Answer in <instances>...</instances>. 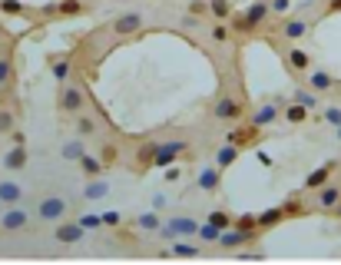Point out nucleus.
Instances as JSON below:
<instances>
[{
  "instance_id": "obj_1",
  "label": "nucleus",
  "mask_w": 341,
  "mask_h": 265,
  "mask_svg": "<svg viewBox=\"0 0 341 265\" xmlns=\"http://www.w3.org/2000/svg\"><path fill=\"white\" fill-rule=\"evenodd\" d=\"M56 110L63 113V116H79V113H87V90L79 86V83H73V80L60 83Z\"/></svg>"
},
{
  "instance_id": "obj_2",
  "label": "nucleus",
  "mask_w": 341,
  "mask_h": 265,
  "mask_svg": "<svg viewBox=\"0 0 341 265\" xmlns=\"http://www.w3.org/2000/svg\"><path fill=\"white\" fill-rule=\"evenodd\" d=\"M269 17H272V4H269V0H255V4H248L245 14L232 17V30L252 33V30H259V27H262Z\"/></svg>"
},
{
  "instance_id": "obj_3",
  "label": "nucleus",
  "mask_w": 341,
  "mask_h": 265,
  "mask_svg": "<svg viewBox=\"0 0 341 265\" xmlns=\"http://www.w3.org/2000/svg\"><path fill=\"white\" fill-rule=\"evenodd\" d=\"M66 216H70V202H66L63 196H43V199H40V206H37L40 222L56 225V222H63Z\"/></svg>"
},
{
  "instance_id": "obj_4",
  "label": "nucleus",
  "mask_w": 341,
  "mask_h": 265,
  "mask_svg": "<svg viewBox=\"0 0 341 265\" xmlns=\"http://www.w3.org/2000/svg\"><path fill=\"white\" fill-rule=\"evenodd\" d=\"M262 126H255V123H242V126H232L225 133V143H235L242 149H259L262 146Z\"/></svg>"
},
{
  "instance_id": "obj_5",
  "label": "nucleus",
  "mask_w": 341,
  "mask_h": 265,
  "mask_svg": "<svg viewBox=\"0 0 341 265\" xmlns=\"http://www.w3.org/2000/svg\"><path fill=\"white\" fill-rule=\"evenodd\" d=\"M212 116L219 123H238L242 116H245V103L238 97H232V93H225V97H219L212 103Z\"/></svg>"
},
{
  "instance_id": "obj_6",
  "label": "nucleus",
  "mask_w": 341,
  "mask_h": 265,
  "mask_svg": "<svg viewBox=\"0 0 341 265\" xmlns=\"http://www.w3.org/2000/svg\"><path fill=\"white\" fill-rule=\"evenodd\" d=\"M143 27H146V17L139 14V10H126V14H119L110 24V30L116 33V37H136Z\"/></svg>"
},
{
  "instance_id": "obj_7",
  "label": "nucleus",
  "mask_w": 341,
  "mask_h": 265,
  "mask_svg": "<svg viewBox=\"0 0 341 265\" xmlns=\"http://www.w3.org/2000/svg\"><path fill=\"white\" fill-rule=\"evenodd\" d=\"M255 239H259V232H248V229H238V225H232V229H225V232H222V239H219V249L238 252V249H245V245H252Z\"/></svg>"
},
{
  "instance_id": "obj_8",
  "label": "nucleus",
  "mask_w": 341,
  "mask_h": 265,
  "mask_svg": "<svg viewBox=\"0 0 341 265\" xmlns=\"http://www.w3.org/2000/svg\"><path fill=\"white\" fill-rule=\"evenodd\" d=\"M282 113H285V110H282L275 100H265V103H259L252 113H248V123L269 129V126H275V123H278V116H282Z\"/></svg>"
},
{
  "instance_id": "obj_9",
  "label": "nucleus",
  "mask_w": 341,
  "mask_h": 265,
  "mask_svg": "<svg viewBox=\"0 0 341 265\" xmlns=\"http://www.w3.org/2000/svg\"><path fill=\"white\" fill-rule=\"evenodd\" d=\"M222 172H225V169H219L215 162L202 166V169H199V176H196V189H199V193H206V196L219 193V189H222Z\"/></svg>"
},
{
  "instance_id": "obj_10",
  "label": "nucleus",
  "mask_w": 341,
  "mask_h": 265,
  "mask_svg": "<svg viewBox=\"0 0 341 265\" xmlns=\"http://www.w3.org/2000/svg\"><path fill=\"white\" fill-rule=\"evenodd\" d=\"M83 235H87V229H83L76 219H63V222H56V229H53V239L60 242V245H76V242H83Z\"/></svg>"
},
{
  "instance_id": "obj_11",
  "label": "nucleus",
  "mask_w": 341,
  "mask_h": 265,
  "mask_svg": "<svg viewBox=\"0 0 341 265\" xmlns=\"http://www.w3.org/2000/svg\"><path fill=\"white\" fill-rule=\"evenodd\" d=\"M27 222H30V212L17 202V206H7L4 209V216H0V229L4 232H20V229H27Z\"/></svg>"
},
{
  "instance_id": "obj_12",
  "label": "nucleus",
  "mask_w": 341,
  "mask_h": 265,
  "mask_svg": "<svg viewBox=\"0 0 341 265\" xmlns=\"http://www.w3.org/2000/svg\"><path fill=\"white\" fill-rule=\"evenodd\" d=\"M183 149H186L183 139H169V143H159V146H156V156H152V166H159V169L173 166V162L179 159V153H183Z\"/></svg>"
},
{
  "instance_id": "obj_13",
  "label": "nucleus",
  "mask_w": 341,
  "mask_h": 265,
  "mask_svg": "<svg viewBox=\"0 0 341 265\" xmlns=\"http://www.w3.org/2000/svg\"><path fill=\"white\" fill-rule=\"evenodd\" d=\"M308 30H311V24L308 20H305V17H288L285 24H282V40H288V43H298V40H305V37H308Z\"/></svg>"
},
{
  "instance_id": "obj_14",
  "label": "nucleus",
  "mask_w": 341,
  "mask_h": 265,
  "mask_svg": "<svg viewBox=\"0 0 341 265\" xmlns=\"http://www.w3.org/2000/svg\"><path fill=\"white\" fill-rule=\"evenodd\" d=\"M285 66L292 73H308L311 70V53L305 47H298V43H292V47L285 50Z\"/></svg>"
},
{
  "instance_id": "obj_15",
  "label": "nucleus",
  "mask_w": 341,
  "mask_h": 265,
  "mask_svg": "<svg viewBox=\"0 0 341 265\" xmlns=\"http://www.w3.org/2000/svg\"><path fill=\"white\" fill-rule=\"evenodd\" d=\"M27 159H30V153H27V143H14L7 153L0 156V166L7 169V172H17V169L27 166Z\"/></svg>"
},
{
  "instance_id": "obj_16",
  "label": "nucleus",
  "mask_w": 341,
  "mask_h": 265,
  "mask_svg": "<svg viewBox=\"0 0 341 265\" xmlns=\"http://www.w3.org/2000/svg\"><path fill=\"white\" fill-rule=\"evenodd\" d=\"M40 14H47V17H79L83 14V0H56V4H47Z\"/></svg>"
},
{
  "instance_id": "obj_17",
  "label": "nucleus",
  "mask_w": 341,
  "mask_h": 265,
  "mask_svg": "<svg viewBox=\"0 0 341 265\" xmlns=\"http://www.w3.org/2000/svg\"><path fill=\"white\" fill-rule=\"evenodd\" d=\"M47 63H50V73H53L56 83H66V80L73 76V60H70L66 53H50Z\"/></svg>"
},
{
  "instance_id": "obj_18",
  "label": "nucleus",
  "mask_w": 341,
  "mask_h": 265,
  "mask_svg": "<svg viewBox=\"0 0 341 265\" xmlns=\"http://www.w3.org/2000/svg\"><path fill=\"white\" fill-rule=\"evenodd\" d=\"M334 169H338V162H334V159H328V162H321L318 169H311L308 179H305V189H321V186H325L328 179H331Z\"/></svg>"
},
{
  "instance_id": "obj_19",
  "label": "nucleus",
  "mask_w": 341,
  "mask_h": 265,
  "mask_svg": "<svg viewBox=\"0 0 341 265\" xmlns=\"http://www.w3.org/2000/svg\"><path fill=\"white\" fill-rule=\"evenodd\" d=\"M305 86H311L321 97V93H328V90L334 86V76L328 70H308V76H305Z\"/></svg>"
},
{
  "instance_id": "obj_20",
  "label": "nucleus",
  "mask_w": 341,
  "mask_h": 265,
  "mask_svg": "<svg viewBox=\"0 0 341 265\" xmlns=\"http://www.w3.org/2000/svg\"><path fill=\"white\" fill-rule=\"evenodd\" d=\"M106 196H110V183H106L103 176L87 179V186H83V199L87 202H100V199H106Z\"/></svg>"
},
{
  "instance_id": "obj_21",
  "label": "nucleus",
  "mask_w": 341,
  "mask_h": 265,
  "mask_svg": "<svg viewBox=\"0 0 341 265\" xmlns=\"http://www.w3.org/2000/svg\"><path fill=\"white\" fill-rule=\"evenodd\" d=\"M87 156V143H83V136H73V139H66L63 146H60V159H66V162H79Z\"/></svg>"
},
{
  "instance_id": "obj_22",
  "label": "nucleus",
  "mask_w": 341,
  "mask_h": 265,
  "mask_svg": "<svg viewBox=\"0 0 341 265\" xmlns=\"http://www.w3.org/2000/svg\"><path fill=\"white\" fill-rule=\"evenodd\" d=\"M238 156H242V146H235V143H222L219 146V149H215V156H212V162L219 169H229L232 162L238 159Z\"/></svg>"
},
{
  "instance_id": "obj_23",
  "label": "nucleus",
  "mask_w": 341,
  "mask_h": 265,
  "mask_svg": "<svg viewBox=\"0 0 341 265\" xmlns=\"http://www.w3.org/2000/svg\"><path fill=\"white\" fill-rule=\"evenodd\" d=\"M20 199H24V186L14 179H4L0 183V206H17Z\"/></svg>"
},
{
  "instance_id": "obj_24",
  "label": "nucleus",
  "mask_w": 341,
  "mask_h": 265,
  "mask_svg": "<svg viewBox=\"0 0 341 265\" xmlns=\"http://www.w3.org/2000/svg\"><path fill=\"white\" fill-rule=\"evenodd\" d=\"M338 202H341V186L325 183L318 189V209H338Z\"/></svg>"
},
{
  "instance_id": "obj_25",
  "label": "nucleus",
  "mask_w": 341,
  "mask_h": 265,
  "mask_svg": "<svg viewBox=\"0 0 341 265\" xmlns=\"http://www.w3.org/2000/svg\"><path fill=\"white\" fill-rule=\"evenodd\" d=\"M17 83V66L10 53H0V90H10Z\"/></svg>"
},
{
  "instance_id": "obj_26",
  "label": "nucleus",
  "mask_w": 341,
  "mask_h": 265,
  "mask_svg": "<svg viewBox=\"0 0 341 265\" xmlns=\"http://www.w3.org/2000/svg\"><path fill=\"white\" fill-rule=\"evenodd\" d=\"M73 126H76V136H96V133H100V120H96V116H90V113H79V116H73Z\"/></svg>"
},
{
  "instance_id": "obj_27",
  "label": "nucleus",
  "mask_w": 341,
  "mask_h": 265,
  "mask_svg": "<svg viewBox=\"0 0 341 265\" xmlns=\"http://www.w3.org/2000/svg\"><path fill=\"white\" fill-rule=\"evenodd\" d=\"M133 225L139 229V232H159V225H162V216H159V209H149L143 212V216H136Z\"/></svg>"
},
{
  "instance_id": "obj_28",
  "label": "nucleus",
  "mask_w": 341,
  "mask_h": 265,
  "mask_svg": "<svg viewBox=\"0 0 341 265\" xmlns=\"http://www.w3.org/2000/svg\"><path fill=\"white\" fill-rule=\"evenodd\" d=\"M76 166H79V172H83V176H87V179H93V176H103V169H106V162L103 159H100V153H96V156H83V159H79L76 162Z\"/></svg>"
},
{
  "instance_id": "obj_29",
  "label": "nucleus",
  "mask_w": 341,
  "mask_h": 265,
  "mask_svg": "<svg viewBox=\"0 0 341 265\" xmlns=\"http://www.w3.org/2000/svg\"><path fill=\"white\" fill-rule=\"evenodd\" d=\"M169 219H173V225L179 229L183 239H196L199 235V225H202L199 219H192V216H169Z\"/></svg>"
},
{
  "instance_id": "obj_30",
  "label": "nucleus",
  "mask_w": 341,
  "mask_h": 265,
  "mask_svg": "<svg viewBox=\"0 0 341 265\" xmlns=\"http://www.w3.org/2000/svg\"><path fill=\"white\" fill-rule=\"evenodd\" d=\"M285 222V209L282 206H272V209H265V212H259V229H275V225H282Z\"/></svg>"
},
{
  "instance_id": "obj_31",
  "label": "nucleus",
  "mask_w": 341,
  "mask_h": 265,
  "mask_svg": "<svg viewBox=\"0 0 341 265\" xmlns=\"http://www.w3.org/2000/svg\"><path fill=\"white\" fill-rule=\"evenodd\" d=\"M308 113H311L308 106H302V103H288L282 116H285V123H292V126H302V123L308 120Z\"/></svg>"
},
{
  "instance_id": "obj_32",
  "label": "nucleus",
  "mask_w": 341,
  "mask_h": 265,
  "mask_svg": "<svg viewBox=\"0 0 341 265\" xmlns=\"http://www.w3.org/2000/svg\"><path fill=\"white\" fill-rule=\"evenodd\" d=\"M292 103H302V106H308V110H318V93L311 86H295Z\"/></svg>"
},
{
  "instance_id": "obj_33",
  "label": "nucleus",
  "mask_w": 341,
  "mask_h": 265,
  "mask_svg": "<svg viewBox=\"0 0 341 265\" xmlns=\"http://www.w3.org/2000/svg\"><path fill=\"white\" fill-rule=\"evenodd\" d=\"M206 222H212V225H219V229H232V225H235V216H229V212L225 209H209L206 212Z\"/></svg>"
},
{
  "instance_id": "obj_34",
  "label": "nucleus",
  "mask_w": 341,
  "mask_h": 265,
  "mask_svg": "<svg viewBox=\"0 0 341 265\" xmlns=\"http://www.w3.org/2000/svg\"><path fill=\"white\" fill-rule=\"evenodd\" d=\"M169 252H173V255H179V258H199V245H192V242H183V239H176Z\"/></svg>"
},
{
  "instance_id": "obj_35",
  "label": "nucleus",
  "mask_w": 341,
  "mask_h": 265,
  "mask_svg": "<svg viewBox=\"0 0 341 265\" xmlns=\"http://www.w3.org/2000/svg\"><path fill=\"white\" fill-rule=\"evenodd\" d=\"M209 14L215 20H232V4L229 0H209Z\"/></svg>"
},
{
  "instance_id": "obj_36",
  "label": "nucleus",
  "mask_w": 341,
  "mask_h": 265,
  "mask_svg": "<svg viewBox=\"0 0 341 265\" xmlns=\"http://www.w3.org/2000/svg\"><path fill=\"white\" fill-rule=\"evenodd\" d=\"M196 239L215 242V245H219V239H222V229H219V225H212V222H202V225H199V235H196Z\"/></svg>"
},
{
  "instance_id": "obj_37",
  "label": "nucleus",
  "mask_w": 341,
  "mask_h": 265,
  "mask_svg": "<svg viewBox=\"0 0 341 265\" xmlns=\"http://www.w3.org/2000/svg\"><path fill=\"white\" fill-rule=\"evenodd\" d=\"M76 222L87 229V232H96L103 229V212H87V216H76Z\"/></svg>"
},
{
  "instance_id": "obj_38",
  "label": "nucleus",
  "mask_w": 341,
  "mask_h": 265,
  "mask_svg": "<svg viewBox=\"0 0 341 265\" xmlns=\"http://www.w3.org/2000/svg\"><path fill=\"white\" fill-rule=\"evenodd\" d=\"M14 129H17V116H14V110L4 106V110H0V136H10Z\"/></svg>"
},
{
  "instance_id": "obj_39",
  "label": "nucleus",
  "mask_w": 341,
  "mask_h": 265,
  "mask_svg": "<svg viewBox=\"0 0 341 265\" xmlns=\"http://www.w3.org/2000/svg\"><path fill=\"white\" fill-rule=\"evenodd\" d=\"M20 14H27L20 0H0V17H20Z\"/></svg>"
},
{
  "instance_id": "obj_40",
  "label": "nucleus",
  "mask_w": 341,
  "mask_h": 265,
  "mask_svg": "<svg viewBox=\"0 0 341 265\" xmlns=\"http://www.w3.org/2000/svg\"><path fill=\"white\" fill-rule=\"evenodd\" d=\"M238 229H248V232H262L259 229V212H245V216H235Z\"/></svg>"
},
{
  "instance_id": "obj_41",
  "label": "nucleus",
  "mask_w": 341,
  "mask_h": 265,
  "mask_svg": "<svg viewBox=\"0 0 341 265\" xmlns=\"http://www.w3.org/2000/svg\"><path fill=\"white\" fill-rule=\"evenodd\" d=\"M159 239H166V242H176V239H183V235H179V229H176L173 225V219H162V225H159Z\"/></svg>"
},
{
  "instance_id": "obj_42",
  "label": "nucleus",
  "mask_w": 341,
  "mask_h": 265,
  "mask_svg": "<svg viewBox=\"0 0 341 265\" xmlns=\"http://www.w3.org/2000/svg\"><path fill=\"white\" fill-rule=\"evenodd\" d=\"M100 159L106 162V169H110V166H116V162H119V149H116L113 143H106L103 149H100Z\"/></svg>"
},
{
  "instance_id": "obj_43",
  "label": "nucleus",
  "mask_w": 341,
  "mask_h": 265,
  "mask_svg": "<svg viewBox=\"0 0 341 265\" xmlns=\"http://www.w3.org/2000/svg\"><path fill=\"white\" fill-rule=\"evenodd\" d=\"M209 37H212L215 43H229V37H232V27H225L222 20H219V24L212 27V33H209Z\"/></svg>"
},
{
  "instance_id": "obj_44",
  "label": "nucleus",
  "mask_w": 341,
  "mask_h": 265,
  "mask_svg": "<svg viewBox=\"0 0 341 265\" xmlns=\"http://www.w3.org/2000/svg\"><path fill=\"white\" fill-rule=\"evenodd\" d=\"M282 209H285V219H298V216H305V206H302V199H288L285 206H282Z\"/></svg>"
},
{
  "instance_id": "obj_45",
  "label": "nucleus",
  "mask_w": 341,
  "mask_h": 265,
  "mask_svg": "<svg viewBox=\"0 0 341 265\" xmlns=\"http://www.w3.org/2000/svg\"><path fill=\"white\" fill-rule=\"evenodd\" d=\"M321 120H325L328 126H341V106H328V110H321Z\"/></svg>"
},
{
  "instance_id": "obj_46",
  "label": "nucleus",
  "mask_w": 341,
  "mask_h": 265,
  "mask_svg": "<svg viewBox=\"0 0 341 265\" xmlns=\"http://www.w3.org/2000/svg\"><path fill=\"white\" fill-rule=\"evenodd\" d=\"M103 225H106V229H119V225H123V212L106 209V212H103Z\"/></svg>"
},
{
  "instance_id": "obj_47",
  "label": "nucleus",
  "mask_w": 341,
  "mask_h": 265,
  "mask_svg": "<svg viewBox=\"0 0 341 265\" xmlns=\"http://www.w3.org/2000/svg\"><path fill=\"white\" fill-rule=\"evenodd\" d=\"M238 258H242V262H262L265 258V252H259V249H238Z\"/></svg>"
},
{
  "instance_id": "obj_48",
  "label": "nucleus",
  "mask_w": 341,
  "mask_h": 265,
  "mask_svg": "<svg viewBox=\"0 0 341 265\" xmlns=\"http://www.w3.org/2000/svg\"><path fill=\"white\" fill-rule=\"evenodd\" d=\"M272 4V14H288L292 10V0H269Z\"/></svg>"
},
{
  "instance_id": "obj_49",
  "label": "nucleus",
  "mask_w": 341,
  "mask_h": 265,
  "mask_svg": "<svg viewBox=\"0 0 341 265\" xmlns=\"http://www.w3.org/2000/svg\"><path fill=\"white\" fill-rule=\"evenodd\" d=\"M189 14L196 17V14H209V0H192L189 4Z\"/></svg>"
},
{
  "instance_id": "obj_50",
  "label": "nucleus",
  "mask_w": 341,
  "mask_h": 265,
  "mask_svg": "<svg viewBox=\"0 0 341 265\" xmlns=\"http://www.w3.org/2000/svg\"><path fill=\"white\" fill-rule=\"evenodd\" d=\"M162 172H166V183H179V176H183V169L176 166V162H173V166H166Z\"/></svg>"
},
{
  "instance_id": "obj_51",
  "label": "nucleus",
  "mask_w": 341,
  "mask_h": 265,
  "mask_svg": "<svg viewBox=\"0 0 341 265\" xmlns=\"http://www.w3.org/2000/svg\"><path fill=\"white\" fill-rule=\"evenodd\" d=\"M259 162H262V166H265V169H272V156H269V153H265V149H259Z\"/></svg>"
},
{
  "instance_id": "obj_52",
  "label": "nucleus",
  "mask_w": 341,
  "mask_h": 265,
  "mask_svg": "<svg viewBox=\"0 0 341 265\" xmlns=\"http://www.w3.org/2000/svg\"><path fill=\"white\" fill-rule=\"evenodd\" d=\"M10 143H27V136L20 133V129H14V133H10Z\"/></svg>"
},
{
  "instance_id": "obj_53",
  "label": "nucleus",
  "mask_w": 341,
  "mask_h": 265,
  "mask_svg": "<svg viewBox=\"0 0 341 265\" xmlns=\"http://www.w3.org/2000/svg\"><path fill=\"white\" fill-rule=\"evenodd\" d=\"M334 10H341V0H328V14H334Z\"/></svg>"
},
{
  "instance_id": "obj_54",
  "label": "nucleus",
  "mask_w": 341,
  "mask_h": 265,
  "mask_svg": "<svg viewBox=\"0 0 341 265\" xmlns=\"http://www.w3.org/2000/svg\"><path fill=\"white\" fill-rule=\"evenodd\" d=\"M4 37H7V24H4V20H0V40H4Z\"/></svg>"
},
{
  "instance_id": "obj_55",
  "label": "nucleus",
  "mask_w": 341,
  "mask_h": 265,
  "mask_svg": "<svg viewBox=\"0 0 341 265\" xmlns=\"http://www.w3.org/2000/svg\"><path fill=\"white\" fill-rule=\"evenodd\" d=\"M334 212H338V219H341V202H338V209H334Z\"/></svg>"
},
{
  "instance_id": "obj_56",
  "label": "nucleus",
  "mask_w": 341,
  "mask_h": 265,
  "mask_svg": "<svg viewBox=\"0 0 341 265\" xmlns=\"http://www.w3.org/2000/svg\"><path fill=\"white\" fill-rule=\"evenodd\" d=\"M334 129H338V139H341V126H334Z\"/></svg>"
}]
</instances>
